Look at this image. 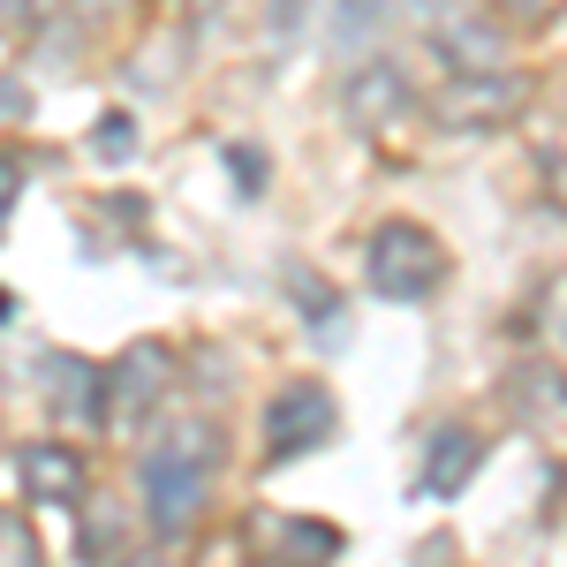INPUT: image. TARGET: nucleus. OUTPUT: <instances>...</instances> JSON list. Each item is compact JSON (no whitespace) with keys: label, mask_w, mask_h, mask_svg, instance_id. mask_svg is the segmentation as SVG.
Returning a JSON list of instances; mask_svg holds the SVG:
<instances>
[{"label":"nucleus","mask_w":567,"mask_h":567,"mask_svg":"<svg viewBox=\"0 0 567 567\" xmlns=\"http://www.w3.org/2000/svg\"><path fill=\"white\" fill-rule=\"evenodd\" d=\"M213 462H219V432L205 424H175L144 454V515H152V537H182L205 484H213Z\"/></svg>","instance_id":"obj_1"},{"label":"nucleus","mask_w":567,"mask_h":567,"mask_svg":"<svg viewBox=\"0 0 567 567\" xmlns=\"http://www.w3.org/2000/svg\"><path fill=\"white\" fill-rule=\"evenodd\" d=\"M363 272H371V288H379L386 303H424L439 280H446V250H439L432 227L386 219V227L371 235V250H363Z\"/></svg>","instance_id":"obj_2"},{"label":"nucleus","mask_w":567,"mask_h":567,"mask_svg":"<svg viewBox=\"0 0 567 567\" xmlns=\"http://www.w3.org/2000/svg\"><path fill=\"white\" fill-rule=\"evenodd\" d=\"M523 106H529V84L515 76V69H454V76L432 91V122L454 130V136L507 130Z\"/></svg>","instance_id":"obj_3"},{"label":"nucleus","mask_w":567,"mask_h":567,"mask_svg":"<svg viewBox=\"0 0 567 567\" xmlns=\"http://www.w3.org/2000/svg\"><path fill=\"white\" fill-rule=\"evenodd\" d=\"M333 432H341V409H333V393L318 386V379H296V386H280L265 401V454L272 462L310 454V446H326Z\"/></svg>","instance_id":"obj_4"},{"label":"nucleus","mask_w":567,"mask_h":567,"mask_svg":"<svg viewBox=\"0 0 567 567\" xmlns=\"http://www.w3.org/2000/svg\"><path fill=\"white\" fill-rule=\"evenodd\" d=\"M341 114H349V130H363V136H393L416 114V84H409L393 61H363V69H349V84H341Z\"/></svg>","instance_id":"obj_5"},{"label":"nucleus","mask_w":567,"mask_h":567,"mask_svg":"<svg viewBox=\"0 0 567 567\" xmlns=\"http://www.w3.org/2000/svg\"><path fill=\"white\" fill-rule=\"evenodd\" d=\"M16 477H23V492L31 499H45V507H84V462H76V446H53V439H39V446H23L16 454Z\"/></svg>","instance_id":"obj_6"},{"label":"nucleus","mask_w":567,"mask_h":567,"mask_svg":"<svg viewBox=\"0 0 567 567\" xmlns=\"http://www.w3.org/2000/svg\"><path fill=\"white\" fill-rule=\"evenodd\" d=\"M106 393H114V379L91 371V363H76V355H53V363H45V401H53L69 424H106V416H114Z\"/></svg>","instance_id":"obj_7"},{"label":"nucleus","mask_w":567,"mask_h":567,"mask_svg":"<svg viewBox=\"0 0 567 567\" xmlns=\"http://www.w3.org/2000/svg\"><path fill=\"white\" fill-rule=\"evenodd\" d=\"M477 462H484V439L470 432V424H439V432H432V454H424V477H416V492H424V499H454L462 484L477 477Z\"/></svg>","instance_id":"obj_8"},{"label":"nucleus","mask_w":567,"mask_h":567,"mask_svg":"<svg viewBox=\"0 0 567 567\" xmlns=\"http://www.w3.org/2000/svg\"><path fill=\"white\" fill-rule=\"evenodd\" d=\"M432 45L446 53V69H499V31L492 23H439L432 31Z\"/></svg>","instance_id":"obj_9"},{"label":"nucleus","mask_w":567,"mask_h":567,"mask_svg":"<svg viewBox=\"0 0 567 567\" xmlns=\"http://www.w3.org/2000/svg\"><path fill=\"white\" fill-rule=\"evenodd\" d=\"M393 8H401V0H333V45H341V53H363V45L393 23Z\"/></svg>","instance_id":"obj_10"},{"label":"nucleus","mask_w":567,"mask_h":567,"mask_svg":"<svg viewBox=\"0 0 567 567\" xmlns=\"http://www.w3.org/2000/svg\"><path fill=\"white\" fill-rule=\"evenodd\" d=\"M507 401H515L523 416H567V386L545 371V363H523L515 386H507Z\"/></svg>","instance_id":"obj_11"},{"label":"nucleus","mask_w":567,"mask_h":567,"mask_svg":"<svg viewBox=\"0 0 567 567\" xmlns=\"http://www.w3.org/2000/svg\"><path fill=\"white\" fill-rule=\"evenodd\" d=\"M341 545H349V537L333 523H280L272 529V553H280V560H333Z\"/></svg>","instance_id":"obj_12"},{"label":"nucleus","mask_w":567,"mask_h":567,"mask_svg":"<svg viewBox=\"0 0 567 567\" xmlns=\"http://www.w3.org/2000/svg\"><path fill=\"white\" fill-rule=\"evenodd\" d=\"M0 553H8V567H31V560H39V537L23 529V515H8V523H0Z\"/></svg>","instance_id":"obj_13"},{"label":"nucleus","mask_w":567,"mask_h":567,"mask_svg":"<svg viewBox=\"0 0 567 567\" xmlns=\"http://www.w3.org/2000/svg\"><path fill=\"white\" fill-rule=\"evenodd\" d=\"M99 152H106V159H130V152H136L130 114H106V122H99Z\"/></svg>","instance_id":"obj_14"},{"label":"nucleus","mask_w":567,"mask_h":567,"mask_svg":"<svg viewBox=\"0 0 567 567\" xmlns=\"http://www.w3.org/2000/svg\"><path fill=\"white\" fill-rule=\"evenodd\" d=\"M409 8H416V16H424V23H454V16H462V0H409Z\"/></svg>","instance_id":"obj_15"},{"label":"nucleus","mask_w":567,"mask_h":567,"mask_svg":"<svg viewBox=\"0 0 567 567\" xmlns=\"http://www.w3.org/2000/svg\"><path fill=\"white\" fill-rule=\"evenodd\" d=\"M567 0H507V16H529V23H537V16H560Z\"/></svg>","instance_id":"obj_16"},{"label":"nucleus","mask_w":567,"mask_h":567,"mask_svg":"<svg viewBox=\"0 0 567 567\" xmlns=\"http://www.w3.org/2000/svg\"><path fill=\"white\" fill-rule=\"evenodd\" d=\"M8 23L23 31V23H31V0H8Z\"/></svg>","instance_id":"obj_17"},{"label":"nucleus","mask_w":567,"mask_h":567,"mask_svg":"<svg viewBox=\"0 0 567 567\" xmlns=\"http://www.w3.org/2000/svg\"><path fill=\"white\" fill-rule=\"evenodd\" d=\"M560 341H567V318H560Z\"/></svg>","instance_id":"obj_18"}]
</instances>
